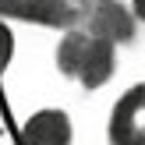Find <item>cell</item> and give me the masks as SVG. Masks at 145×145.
<instances>
[{"mask_svg":"<svg viewBox=\"0 0 145 145\" xmlns=\"http://www.w3.org/2000/svg\"><path fill=\"white\" fill-rule=\"evenodd\" d=\"M53 60H57V71L67 82H74L85 92H96L103 85H110L113 74H117V42L99 32L74 28V32L60 35Z\"/></svg>","mask_w":145,"mask_h":145,"instance_id":"cell-2","label":"cell"},{"mask_svg":"<svg viewBox=\"0 0 145 145\" xmlns=\"http://www.w3.org/2000/svg\"><path fill=\"white\" fill-rule=\"evenodd\" d=\"M110 145H145V82L120 92L106 124Z\"/></svg>","mask_w":145,"mask_h":145,"instance_id":"cell-3","label":"cell"},{"mask_svg":"<svg viewBox=\"0 0 145 145\" xmlns=\"http://www.w3.org/2000/svg\"><path fill=\"white\" fill-rule=\"evenodd\" d=\"M11 57H14V28L0 18V78H4V71H7V64H11Z\"/></svg>","mask_w":145,"mask_h":145,"instance_id":"cell-5","label":"cell"},{"mask_svg":"<svg viewBox=\"0 0 145 145\" xmlns=\"http://www.w3.org/2000/svg\"><path fill=\"white\" fill-rule=\"evenodd\" d=\"M127 11H131V18L138 21V25H145V0H131V4H127Z\"/></svg>","mask_w":145,"mask_h":145,"instance_id":"cell-6","label":"cell"},{"mask_svg":"<svg viewBox=\"0 0 145 145\" xmlns=\"http://www.w3.org/2000/svg\"><path fill=\"white\" fill-rule=\"evenodd\" d=\"M18 142L21 145H74V120L60 106L35 110L21 120Z\"/></svg>","mask_w":145,"mask_h":145,"instance_id":"cell-4","label":"cell"},{"mask_svg":"<svg viewBox=\"0 0 145 145\" xmlns=\"http://www.w3.org/2000/svg\"><path fill=\"white\" fill-rule=\"evenodd\" d=\"M0 18L21 21V25H42V28H60V32H99L113 39L117 46L135 42V25L120 0H0Z\"/></svg>","mask_w":145,"mask_h":145,"instance_id":"cell-1","label":"cell"}]
</instances>
